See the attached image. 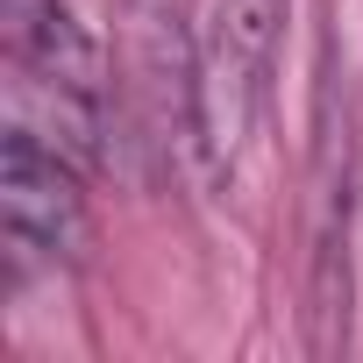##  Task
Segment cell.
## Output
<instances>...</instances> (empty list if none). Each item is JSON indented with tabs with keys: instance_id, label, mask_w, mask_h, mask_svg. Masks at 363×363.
Here are the masks:
<instances>
[{
	"instance_id": "cell-2",
	"label": "cell",
	"mask_w": 363,
	"mask_h": 363,
	"mask_svg": "<svg viewBox=\"0 0 363 363\" xmlns=\"http://www.w3.org/2000/svg\"><path fill=\"white\" fill-rule=\"evenodd\" d=\"M121 8V36H128V65H135V100L143 121L164 150L178 157H214V128H207V65L193 57L186 15L178 0H114Z\"/></svg>"
},
{
	"instance_id": "cell-3",
	"label": "cell",
	"mask_w": 363,
	"mask_h": 363,
	"mask_svg": "<svg viewBox=\"0 0 363 363\" xmlns=\"http://www.w3.org/2000/svg\"><path fill=\"white\" fill-rule=\"evenodd\" d=\"M292 0H221V29L207 57V128H214V164H235L242 143L257 135L271 72H278V36H285Z\"/></svg>"
},
{
	"instance_id": "cell-1",
	"label": "cell",
	"mask_w": 363,
	"mask_h": 363,
	"mask_svg": "<svg viewBox=\"0 0 363 363\" xmlns=\"http://www.w3.org/2000/svg\"><path fill=\"white\" fill-rule=\"evenodd\" d=\"M0 214H8V264L15 278L29 264H72L86 250V193H79V164L15 121L0 135Z\"/></svg>"
}]
</instances>
